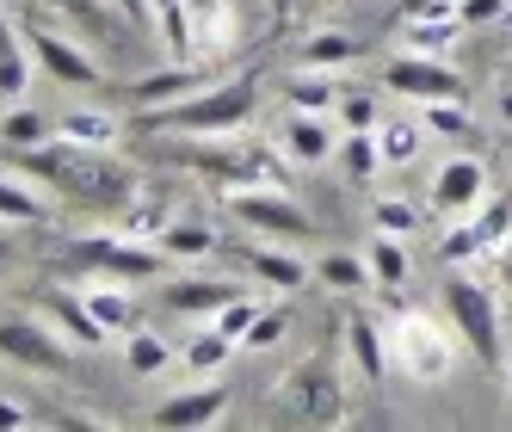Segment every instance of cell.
<instances>
[{"instance_id": "52a82bcc", "label": "cell", "mask_w": 512, "mask_h": 432, "mask_svg": "<svg viewBox=\"0 0 512 432\" xmlns=\"http://www.w3.org/2000/svg\"><path fill=\"white\" fill-rule=\"evenodd\" d=\"M383 87L395 93V99H414V105H438V99H463L469 87H463V75L445 62V56H395V62H383Z\"/></svg>"}, {"instance_id": "7bdbcfd3", "label": "cell", "mask_w": 512, "mask_h": 432, "mask_svg": "<svg viewBox=\"0 0 512 432\" xmlns=\"http://www.w3.org/2000/svg\"><path fill=\"white\" fill-rule=\"evenodd\" d=\"M253 315H260V303H247V297H235V303H223V309H216V334H229V340L241 346V334L253 328Z\"/></svg>"}, {"instance_id": "ee69618b", "label": "cell", "mask_w": 512, "mask_h": 432, "mask_svg": "<svg viewBox=\"0 0 512 432\" xmlns=\"http://www.w3.org/2000/svg\"><path fill=\"white\" fill-rule=\"evenodd\" d=\"M512 0H457V19L463 25H488V19H506Z\"/></svg>"}, {"instance_id": "74e56055", "label": "cell", "mask_w": 512, "mask_h": 432, "mask_svg": "<svg viewBox=\"0 0 512 432\" xmlns=\"http://www.w3.org/2000/svg\"><path fill=\"white\" fill-rule=\"evenodd\" d=\"M284 334H290V315H284V309H260V315H253V328L241 334V346H247V352H266V346H278Z\"/></svg>"}, {"instance_id": "db71d44e", "label": "cell", "mask_w": 512, "mask_h": 432, "mask_svg": "<svg viewBox=\"0 0 512 432\" xmlns=\"http://www.w3.org/2000/svg\"><path fill=\"white\" fill-rule=\"evenodd\" d=\"M500 25H506V31H512V7H506V19H500Z\"/></svg>"}, {"instance_id": "83f0119b", "label": "cell", "mask_w": 512, "mask_h": 432, "mask_svg": "<svg viewBox=\"0 0 512 432\" xmlns=\"http://www.w3.org/2000/svg\"><path fill=\"white\" fill-rule=\"evenodd\" d=\"M371 278L383 284V291H395V284H408V247H401V235H383L377 229V241H371Z\"/></svg>"}, {"instance_id": "5b68a950", "label": "cell", "mask_w": 512, "mask_h": 432, "mask_svg": "<svg viewBox=\"0 0 512 432\" xmlns=\"http://www.w3.org/2000/svg\"><path fill=\"white\" fill-rule=\"evenodd\" d=\"M0 358H13L25 371H44V377H68L75 371V352L68 340L38 315H0Z\"/></svg>"}, {"instance_id": "7402d4cb", "label": "cell", "mask_w": 512, "mask_h": 432, "mask_svg": "<svg viewBox=\"0 0 512 432\" xmlns=\"http://www.w3.org/2000/svg\"><path fill=\"white\" fill-rule=\"evenodd\" d=\"M31 50L19 44V31H13V19L0 13V99L7 105H19L25 99V87H31V62H25Z\"/></svg>"}, {"instance_id": "ba28073f", "label": "cell", "mask_w": 512, "mask_h": 432, "mask_svg": "<svg viewBox=\"0 0 512 432\" xmlns=\"http://www.w3.org/2000/svg\"><path fill=\"white\" fill-rule=\"evenodd\" d=\"M229 198V216L247 229H260V235H278V241H303L315 235V216L303 204H290L278 186H253V192H223Z\"/></svg>"}, {"instance_id": "60d3db41", "label": "cell", "mask_w": 512, "mask_h": 432, "mask_svg": "<svg viewBox=\"0 0 512 432\" xmlns=\"http://www.w3.org/2000/svg\"><path fill=\"white\" fill-rule=\"evenodd\" d=\"M420 124H426V136H463V99L420 105Z\"/></svg>"}, {"instance_id": "d590c367", "label": "cell", "mask_w": 512, "mask_h": 432, "mask_svg": "<svg viewBox=\"0 0 512 432\" xmlns=\"http://www.w3.org/2000/svg\"><path fill=\"white\" fill-rule=\"evenodd\" d=\"M38 216H44V204L31 198V192L19 186V179L0 173V223H38Z\"/></svg>"}, {"instance_id": "f546056e", "label": "cell", "mask_w": 512, "mask_h": 432, "mask_svg": "<svg viewBox=\"0 0 512 432\" xmlns=\"http://www.w3.org/2000/svg\"><path fill=\"white\" fill-rule=\"evenodd\" d=\"M81 297H87V309H93V315H99V321H105L112 334H124L130 321H136V309H130V297L118 291V284H87Z\"/></svg>"}, {"instance_id": "f907efd6", "label": "cell", "mask_w": 512, "mask_h": 432, "mask_svg": "<svg viewBox=\"0 0 512 432\" xmlns=\"http://www.w3.org/2000/svg\"><path fill=\"white\" fill-rule=\"evenodd\" d=\"M149 7H155V13H161V7H179V0H149Z\"/></svg>"}, {"instance_id": "1f68e13d", "label": "cell", "mask_w": 512, "mask_h": 432, "mask_svg": "<svg viewBox=\"0 0 512 432\" xmlns=\"http://www.w3.org/2000/svg\"><path fill=\"white\" fill-rule=\"evenodd\" d=\"M315 272L334 284V291H346V297H352V291H364V284H377V278H371V260H358V254H327Z\"/></svg>"}, {"instance_id": "e575fe53", "label": "cell", "mask_w": 512, "mask_h": 432, "mask_svg": "<svg viewBox=\"0 0 512 432\" xmlns=\"http://www.w3.org/2000/svg\"><path fill=\"white\" fill-rule=\"evenodd\" d=\"M167 358H173V352H167V340H161V334H130V346H124V365H130L136 377H155Z\"/></svg>"}, {"instance_id": "d6986e66", "label": "cell", "mask_w": 512, "mask_h": 432, "mask_svg": "<svg viewBox=\"0 0 512 432\" xmlns=\"http://www.w3.org/2000/svg\"><path fill=\"white\" fill-rule=\"evenodd\" d=\"M241 291L229 278H186V284H167V309L179 315H216L223 303H235Z\"/></svg>"}, {"instance_id": "9a60e30c", "label": "cell", "mask_w": 512, "mask_h": 432, "mask_svg": "<svg viewBox=\"0 0 512 432\" xmlns=\"http://www.w3.org/2000/svg\"><path fill=\"white\" fill-rule=\"evenodd\" d=\"M44 321L68 346H87V352H99L105 340H112V328L87 309V297H68V291H44Z\"/></svg>"}, {"instance_id": "7c38bea8", "label": "cell", "mask_w": 512, "mask_h": 432, "mask_svg": "<svg viewBox=\"0 0 512 432\" xmlns=\"http://www.w3.org/2000/svg\"><path fill=\"white\" fill-rule=\"evenodd\" d=\"M482 204H488V173H482V161L451 155L445 167L432 173V210L438 216H475Z\"/></svg>"}, {"instance_id": "681fc988", "label": "cell", "mask_w": 512, "mask_h": 432, "mask_svg": "<svg viewBox=\"0 0 512 432\" xmlns=\"http://www.w3.org/2000/svg\"><path fill=\"white\" fill-rule=\"evenodd\" d=\"M500 112L512 118V68H506V99H500Z\"/></svg>"}, {"instance_id": "8992f818", "label": "cell", "mask_w": 512, "mask_h": 432, "mask_svg": "<svg viewBox=\"0 0 512 432\" xmlns=\"http://www.w3.org/2000/svg\"><path fill=\"white\" fill-rule=\"evenodd\" d=\"M278 408L290 420H303V426H340L346 420V389H340V377L327 371L321 358H309V365H297V371L284 377Z\"/></svg>"}, {"instance_id": "8fae6325", "label": "cell", "mask_w": 512, "mask_h": 432, "mask_svg": "<svg viewBox=\"0 0 512 432\" xmlns=\"http://www.w3.org/2000/svg\"><path fill=\"white\" fill-rule=\"evenodd\" d=\"M75 260L81 266H93V272H112V278H167V254H161V241H112V235H99V241H81L75 247Z\"/></svg>"}, {"instance_id": "30bf717a", "label": "cell", "mask_w": 512, "mask_h": 432, "mask_svg": "<svg viewBox=\"0 0 512 432\" xmlns=\"http://www.w3.org/2000/svg\"><path fill=\"white\" fill-rule=\"evenodd\" d=\"M389 358L401 371H408L414 383H445L451 377V340L432 328L426 315H408L395 328V340H389Z\"/></svg>"}, {"instance_id": "603a6c76", "label": "cell", "mask_w": 512, "mask_h": 432, "mask_svg": "<svg viewBox=\"0 0 512 432\" xmlns=\"http://www.w3.org/2000/svg\"><path fill=\"white\" fill-rule=\"evenodd\" d=\"M358 56H364V44L352 31H315L303 44V68H321V75H340V68H352Z\"/></svg>"}, {"instance_id": "4fadbf2b", "label": "cell", "mask_w": 512, "mask_h": 432, "mask_svg": "<svg viewBox=\"0 0 512 432\" xmlns=\"http://www.w3.org/2000/svg\"><path fill=\"white\" fill-rule=\"evenodd\" d=\"M278 149L297 161V167H321L340 155V130L327 124V112H290L278 124Z\"/></svg>"}, {"instance_id": "836d02e7", "label": "cell", "mask_w": 512, "mask_h": 432, "mask_svg": "<svg viewBox=\"0 0 512 432\" xmlns=\"http://www.w3.org/2000/svg\"><path fill=\"white\" fill-rule=\"evenodd\" d=\"M186 7L198 13V19H192V38H198V44H223V38H235V19H229L223 0H186Z\"/></svg>"}, {"instance_id": "c3c4849f", "label": "cell", "mask_w": 512, "mask_h": 432, "mask_svg": "<svg viewBox=\"0 0 512 432\" xmlns=\"http://www.w3.org/2000/svg\"><path fill=\"white\" fill-rule=\"evenodd\" d=\"M297 7H303V0H266V13H272V19H290Z\"/></svg>"}, {"instance_id": "4316f807", "label": "cell", "mask_w": 512, "mask_h": 432, "mask_svg": "<svg viewBox=\"0 0 512 432\" xmlns=\"http://www.w3.org/2000/svg\"><path fill=\"white\" fill-rule=\"evenodd\" d=\"M56 136L87 142V149H118V118H112V112H68V118L56 124Z\"/></svg>"}, {"instance_id": "277c9868", "label": "cell", "mask_w": 512, "mask_h": 432, "mask_svg": "<svg viewBox=\"0 0 512 432\" xmlns=\"http://www.w3.org/2000/svg\"><path fill=\"white\" fill-rule=\"evenodd\" d=\"M445 309L457 321V334L475 346V358L494 371H506V340H500V303L488 297V284H475V278H451L445 284Z\"/></svg>"}, {"instance_id": "cb8c5ba5", "label": "cell", "mask_w": 512, "mask_h": 432, "mask_svg": "<svg viewBox=\"0 0 512 432\" xmlns=\"http://www.w3.org/2000/svg\"><path fill=\"white\" fill-rule=\"evenodd\" d=\"M284 105H290V112H327V118H334L340 81H334V75H321V68H303V75L284 87Z\"/></svg>"}, {"instance_id": "3957f363", "label": "cell", "mask_w": 512, "mask_h": 432, "mask_svg": "<svg viewBox=\"0 0 512 432\" xmlns=\"http://www.w3.org/2000/svg\"><path fill=\"white\" fill-rule=\"evenodd\" d=\"M173 161L210 173L223 192H253V186H278L284 192L290 167H297L284 149H266V142H235V136H216L210 149H173Z\"/></svg>"}, {"instance_id": "d6a6232c", "label": "cell", "mask_w": 512, "mask_h": 432, "mask_svg": "<svg viewBox=\"0 0 512 432\" xmlns=\"http://www.w3.org/2000/svg\"><path fill=\"white\" fill-rule=\"evenodd\" d=\"M229 352H235V340L210 328V334H198V340L186 346V371H198V377H216V371L229 365Z\"/></svg>"}, {"instance_id": "5bb4252c", "label": "cell", "mask_w": 512, "mask_h": 432, "mask_svg": "<svg viewBox=\"0 0 512 432\" xmlns=\"http://www.w3.org/2000/svg\"><path fill=\"white\" fill-rule=\"evenodd\" d=\"M229 414V389L223 383H210V389H179L173 402L155 408V426L161 432H198V426H216Z\"/></svg>"}, {"instance_id": "f6af8a7d", "label": "cell", "mask_w": 512, "mask_h": 432, "mask_svg": "<svg viewBox=\"0 0 512 432\" xmlns=\"http://www.w3.org/2000/svg\"><path fill=\"white\" fill-rule=\"evenodd\" d=\"M414 13H457V0H401V19Z\"/></svg>"}, {"instance_id": "ac0fdd59", "label": "cell", "mask_w": 512, "mask_h": 432, "mask_svg": "<svg viewBox=\"0 0 512 432\" xmlns=\"http://www.w3.org/2000/svg\"><path fill=\"white\" fill-rule=\"evenodd\" d=\"M346 346H352V365H358L364 383H383V371L395 365L389 346H383V328H377L371 315H352V321H346Z\"/></svg>"}, {"instance_id": "bcb514c9", "label": "cell", "mask_w": 512, "mask_h": 432, "mask_svg": "<svg viewBox=\"0 0 512 432\" xmlns=\"http://www.w3.org/2000/svg\"><path fill=\"white\" fill-rule=\"evenodd\" d=\"M118 13H124L130 25H149V13H155V7H149V0H118Z\"/></svg>"}, {"instance_id": "7dc6e473", "label": "cell", "mask_w": 512, "mask_h": 432, "mask_svg": "<svg viewBox=\"0 0 512 432\" xmlns=\"http://www.w3.org/2000/svg\"><path fill=\"white\" fill-rule=\"evenodd\" d=\"M31 420V408H19V402H0V426H25Z\"/></svg>"}, {"instance_id": "8d00e7d4", "label": "cell", "mask_w": 512, "mask_h": 432, "mask_svg": "<svg viewBox=\"0 0 512 432\" xmlns=\"http://www.w3.org/2000/svg\"><path fill=\"white\" fill-rule=\"evenodd\" d=\"M482 254H488V241H482V229H475V223H457L445 241H438V260H451V266L482 260Z\"/></svg>"}, {"instance_id": "11a10c76", "label": "cell", "mask_w": 512, "mask_h": 432, "mask_svg": "<svg viewBox=\"0 0 512 432\" xmlns=\"http://www.w3.org/2000/svg\"><path fill=\"white\" fill-rule=\"evenodd\" d=\"M303 7H321V0H303Z\"/></svg>"}, {"instance_id": "2e32d148", "label": "cell", "mask_w": 512, "mask_h": 432, "mask_svg": "<svg viewBox=\"0 0 512 432\" xmlns=\"http://www.w3.org/2000/svg\"><path fill=\"white\" fill-rule=\"evenodd\" d=\"M155 241H161V254H167L173 266H186V260H204V254H216V229H210V223H198V216H167Z\"/></svg>"}, {"instance_id": "ab89813d", "label": "cell", "mask_w": 512, "mask_h": 432, "mask_svg": "<svg viewBox=\"0 0 512 432\" xmlns=\"http://www.w3.org/2000/svg\"><path fill=\"white\" fill-rule=\"evenodd\" d=\"M475 229H482V241H488V254H494V247L512 235V204L506 198H488L482 210H475Z\"/></svg>"}, {"instance_id": "e0dca14e", "label": "cell", "mask_w": 512, "mask_h": 432, "mask_svg": "<svg viewBox=\"0 0 512 432\" xmlns=\"http://www.w3.org/2000/svg\"><path fill=\"white\" fill-rule=\"evenodd\" d=\"M241 266L260 278V284H272V291H303V284H309V260L284 254V247H247Z\"/></svg>"}, {"instance_id": "f1b7e54d", "label": "cell", "mask_w": 512, "mask_h": 432, "mask_svg": "<svg viewBox=\"0 0 512 432\" xmlns=\"http://www.w3.org/2000/svg\"><path fill=\"white\" fill-rule=\"evenodd\" d=\"M340 161H346V173H352L358 186H364V179H371V173L383 167V149H377V130H346V136H340Z\"/></svg>"}, {"instance_id": "816d5d0a", "label": "cell", "mask_w": 512, "mask_h": 432, "mask_svg": "<svg viewBox=\"0 0 512 432\" xmlns=\"http://www.w3.org/2000/svg\"><path fill=\"white\" fill-rule=\"evenodd\" d=\"M506 395H512V358H506Z\"/></svg>"}, {"instance_id": "9c48e42d", "label": "cell", "mask_w": 512, "mask_h": 432, "mask_svg": "<svg viewBox=\"0 0 512 432\" xmlns=\"http://www.w3.org/2000/svg\"><path fill=\"white\" fill-rule=\"evenodd\" d=\"M25 50L38 56V68L56 81V87H105V68L87 56V50H75L62 38V31H50V25H38V13H25Z\"/></svg>"}, {"instance_id": "7a4b0ae2", "label": "cell", "mask_w": 512, "mask_h": 432, "mask_svg": "<svg viewBox=\"0 0 512 432\" xmlns=\"http://www.w3.org/2000/svg\"><path fill=\"white\" fill-rule=\"evenodd\" d=\"M253 112H260V81L235 75V81H216V87H204L192 99L136 112V124L155 130V136H235V130L253 124Z\"/></svg>"}, {"instance_id": "44dd1931", "label": "cell", "mask_w": 512, "mask_h": 432, "mask_svg": "<svg viewBox=\"0 0 512 432\" xmlns=\"http://www.w3.org/2000/svg\"><path fill=\"white\" fill-rule=\"evenodd\" d=\"M457 31H463L457 13H414L408 25H401V44H408L414 56H445L457 44Z\"/></svg>"}, {"instance_id": "9f6ffc18", "label": "cell", "mask_w": 512, "mask_h": 432, "mask_svg": "<svg viewBox=\"0 0 512 432\" xmlns=\"http://www.w3.org/2000/svg\"><path fill=\"white\" fill-rule=\"evenodd\" d=\"M506 278H512V266H506Z\"/></svg>"}, {"instance_id": "b9f144b4", "label": "cell", "mask_w": 512, "mask_h": 432, "mask_svg": "<svg viewBox=\"0 0 512 432\" xmlns=\"http://www.w3.org/2000/svg\"><path fill=\"white\" fill-rule=\"evenodd\" d=\"M334 118H340L346 130H377V99H371V93H340Z\"/></svg>"}, {"instance_id": "f5cc1de1", "label": "cell", "mask_w": 512, "mask_h": 432, "mask_svg": "<svg viewBox=\"0 0 512 432\" xmlns=\"http://www.w3.org/2000/svg\"><path fill=\"white\" fill-rule=\"evenodd\" d=\"M0 266H7V235H0Z\"/></svg>"}, {"instance_id": "ffe728a7", "label": "cell", "mask_w": 512, "mask_h": 432, "mask_svg": "<svg viewBox=\"0 0 512 432\" xmlns=\"http://www.w3.org/2000/svg\"><path fill=\"white\" fill-rule=\"evenodd\" d=\"M192 87H204V68H161V75L136 81V87H130V99H136V112H155V105L192 99Z\"/></svg>"}, {"instance_id": "d4e9b609", "label": "cell", "mask_w": 512, "mask_h": 432, "mask_svg": "<svg viewBox=\"0 0 512 432\" xmlns=\"http://www.w3.org/2000/svg\"><path fill=\"white\" fill-rule=\"evenodd\" d=\"M50 7H62L81 31H93L99 44H118V38H124V25H118V19H124V13H118V0H50Z\"/></svg>"}, {"instance_id": "f35d334b", "label": "cell", "mask_w": 512, "mask_h": 432, "mask_svg": "<svg viewBox=\"0 0 512 432\" xmlns=\"http://www.w3.org/2000/svg\"><path fill=\"white\" fill-rule=\"evenodd\" d=\"M377 229L383 235H414L420 229V204H408V198H377Z\"/></svg>"}, {"instance_id": "6da1fadb", "label": "cell", "mask_w": 512, "mask_h": 432, "mask_svg": "<svg viewBox=\"0 0 512 432\" xmlns=\"http://www.w3.org/2000/svg\"><path fill=\"white\" fill-rule=\"evenodd\" d=\"M19 155V173L50 186L56 198L68 204H87V210H124L136 198V173L124 161H112V149H87V142H68V136H50L38 149H13Z\"/></svg>"}, {"instance_id": "4dcf8cb0", "label": "cell", "mask_w": 512, "mask_h": 432, "mask_svg": "<svg viewBox=\"0 0 512 432\" xmlns=\"http://www.w3.org/2000/svg\"><path fill=\"white\" fill-rule=\"evenodd\" d=\"M420 136H426V124H383V130H377L383 167H408V161L420 155Z\"/></svg>"}, {"instance_id": "484cf974", "label": "cell", "mask_w": 512, "mask_h": 432, "mask_svg": "<svg viewBox=\"0 0 512 432\" xmlns=\"http://www.w3.org/2000/svg\"><path fill=\"white\" fill-rule=\"evenodd\" d=\"M50 136H56V124L38 112V105H13V112L0 118V142H7V149H38Z\"/></svg>"}]
</instances>
